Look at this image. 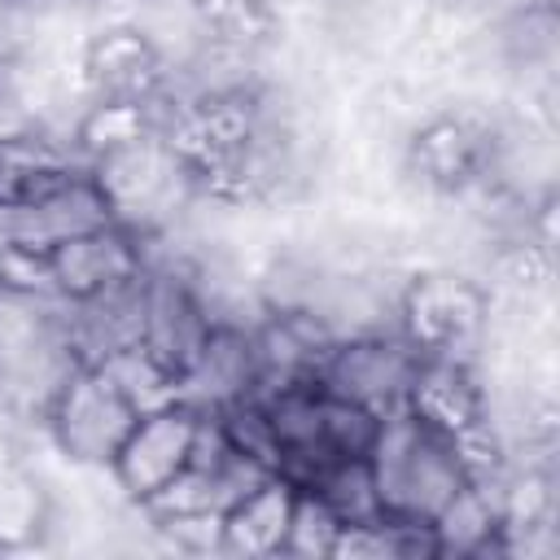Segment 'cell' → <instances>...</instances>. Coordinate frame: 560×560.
Returning a JSON list of instances; mask_svg holds the SVG:
<instances>
[{
	"mask_svg": "<svg viewBox=\"0 0 560 560\" xmlns=\"http://www.w3.org/2000/svg\"><path fill=\"white\" fill-rule=\"evenodd\" d=\"M192 433H197V411L184 407L179 398H175V402H162V407H153V411H144V416L131 424V433H127V442L118 446V455H114L118 481H122L136 499L149 503V499L162 494V490L175 481V472L188 464Z\"/></svg>",
	"mask_w": 560,
	"mask_h": 560,
	"instance_id": "cell-1",
	"label": "cell"
}]
</instances>
